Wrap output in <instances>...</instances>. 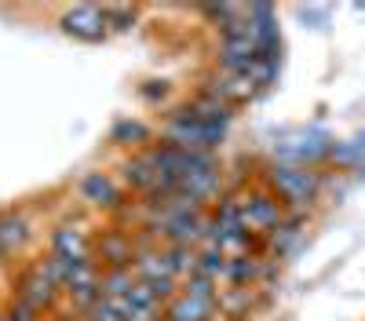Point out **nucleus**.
Returning <instances> with one entry per match:
<instances>
[{
    "instance_id": "1",
    "label": "nucleus",
    "mask_w": 365,
    "mask_h": 321,
    "mask_svg": "<svg viewBox=\"0 0 365 321\" xmlns=\"http://www.w3.org/2000/svg\"><path fill=\"white\" fill-rule=\"evenodd\" d=\"M8 300L26 303L29 310H37L41 317H58L63 314V281L55 278V270L48 267V259H22L19 267H11L8 274Z\"/></svg>"
},
{
    "instance_id": "2",
    "label": "nucleus",
    "mask_w": 365,
    "mask_h": 321,
    "mask_svg": "<svg viewBox=\"0 0 365 321\" xmlns=\"http://www.w3.org/2000/svg\"><path fill=\"white\" fill-rule=\"evenodd\" d=\"M259 183L285 204V212L307 216L325 194V172L322 168H303V164L267 161L263 172H259Z\"/></svg>"
},
{
    "instance_id": "3",
    "label": "nucleus",
    "mask_w": 365,
    "mask_h": 321,
    "mask_svg": "<svg viewBox=\"0 0 365 321\" xmlns=\"http://www.w3.org/2000/svg\"><path fill=\"white\" fill-rule=\"evenodd\" d=\"M227 135H230V128L201 121L187 102L161 110V121H158V142L179 146V150H194V154H220Z\"/></svg>"
},
{
    "instance_id": "4",
    "label": "nucleus",
    "mask_w": 365,
    "mask_h": 321,
    "mask_svg": "<svg viewBox=\"0 0 365 321\" xmlns=\"http://www.w3.org/2000/svg\"><path fill=\"white\" fill-rule=\"evenodd\" d=\"M91 241H96V233H91L81 219H63L48 230L44 259H48V267L55 270L58 281H63L73 267H81V263H91Z\"/></svg>"
},
{
    "instance_id": "5",
    "label": "nucleus",
    "mask_w": 365,
    "mask_h": 321,
    "mask_svg": "<svg viewBox=\"0 0 365 321\" xmlns=\"http://www.w3.org/2000/svg\"><path fill=\"white\" fill-rule=\"evenodd\" d=\"M73 194H77V201L84 204L88 212L106 216V219H120V216L128 212V204L135 201V197L125 190V183H120V175L110 172V168H91V172H84L81 179H77V186H73Z\"/></svg>"
},
{
    "instance_id": "6",
    "label": "nucleus",
    "mask_w": 365,
    "mask_h": 321,
    "mask_svg": "<svg viewBox=\"0 0 365 321\" xmlns=\"http://www.w3.org/2000/svg\"><path fill=\"white\" fill-rule=\"evenodd\" d=\"M234 204H237V216H241V226H245L252 238L263 245L274 230H278V223L289 216L285 212V204L274 197L259 179L252 183V186H241V190H234Z\"/></svg>"
},
{
    "instance_id": "7",
    "label": "nucleus",
    "mask_w": 365,
    "mask_h": 321,
    "mask_svg": "<svg viewBox=\"0 0 365 321\" xmlns=\"http://www.w3.org/2000/svg\"><path fill=\"white\" fill-rule=\"evenodd\" d=\"M34 245H37V223L29 209H22V204L0 209V256H4L8 267H19L22 259H29Z\"/></svg>"
},
{
    "instance_id": "8",
    "label": "nucleus",
    "mask_w": 365,
    "mask_h": 321,
    "mask_svg": "<svg viewBox=\"0 0 365 321\" xmlns=\"http://www.w3.org/2000/svg\"><path fill=\"white\" fill-rule=\"evenodd\" d=\"M332 150H336V139L322 128H303L296 135H289L285 142L274 146V157L270 161H282V164H303V168H322Z\"/></svg>"
},
{
    "instance_id": "9",
    "label": "nucleus",
    "mask_w": 365,
    "mask_h": 321,
    "mask_svg": "<svg viewBox=\"0 0 365 321\" xmlns=\"http://www.w3.org/2000/svg\"><path fill=\"white\" fill-rule=\"evenodd\" d=\"M55 26H58V33L77 41V44H103L110 37L103 4H70L58 11Z\"/></svg>"
},
{
    "instance_id": "10",
    "label": "nucleus",
    "mask_w": 365,
    "mask_h": 321,
    "mask_svg": "<svg viewBox=\"0 0 365 321\" xmlns=\"http://www.w3.org/2000/svg\"><path fill=\"white\" fill-rule=\"evenodd\" d=\"M135 252H139V248H135V230L125 226V223H113V219L96 233V241H91V259H96L103 270L132 267Z\"/></svg>"
},
{
    "instance_id": "11",
    "label": "nucleus",
    "mask_w": 365,
    "mask_h": 321,
    "mask_svg": "<svg viewBox=\"0 0 365 321\" xmlns=\"http://www.w3.org/2000/svg\"><path fill=\"white\" fill-rule=\"evenodd\" d=\"M103 300V267L96 259L91 263H81V267H73L66 278H63V303L81 317L91 303Z\"/></svg>"
},
{
    "instance_id": "12",
    "label": "nucleus",
    "mask_w": 365,
    "mask_h": 321,
    "mask_svg": "<svg viewBox=\"0 0 365 321\" xmlns=\"http://www.w3.org/2000/svg\"><path fill=\"white\" fill-rule=\"evenodd\" d=\"M245 22L256 44V58H282L285 44H282V26L274 4H245Z\"/></svg>"
},
{
    "instance_id": "13",
    "label": "nucleus",
    "mask_w": 365,
    "mask_h": 321,
    "mask_svg": "<svg viewBox=\"0 0 365 321\" xmlns=\"http://www.w3.org/2000/svg\"><path fill=\"white\" fill-rule=\"evenodd\" d=\"M106 142L113 146V150H120V154H143V150H150V146L158 142V125L125 113V117H117V121L110 125Z\"/></svg>"
},
{
    "instance_id": "14",
    "label": "nucleus",
    "mask_w": 365,
    "mask_h": 321,
    "mask_svg": "<svg viewBox=\"0 0 365 321\" xmlns=\"http://www.w3.org/2000/svg\"><path fill=\"white\" fill-rule=\"evenodd\" d=\"M117 307H120V317L125 321H161V314H165V303L154 296V288L143 285V281H135V288L125 300H117Z\"/></svg>"
},
{
    "instance_id": "15",
    "label": "nucleus",
    "mask_w": 365,
    "mask_h": 321,
    "mask_svg": "<svg viewBox=\"0 0 365 321\" xmlns=\"http://www.w3.org/2000/svg\"><path fill=\"white\" fill-rule=\"evenodd\" d=\"M303 226H307V216H299V212H289L282 223H278V230L270 233V238L263 241V256H270L274 263L278 259H285L299 241H303Z\"/></svg>"
},
{
    "instance_id": "16",
    "label": "nucleus",
    "mask_w": 365,
    "mask_h": 321,
    "mask_svg": "<svg viewBox=\"0 0 365 321\" xmlns=\"http://www.w3.org/2000/svg\"><path fill=\"white\" fill-rule=\"evenodd\" d=\"M259 303H263V288H234V285H223L220 288V300H216V310L227 314L230 321H249Z\"/></svg>"
},
{
    "instance_id": "17",
    "label": "nucleus",
    "mask_w": 365,
    "mask_h": 321,
    "mask_svg": "<svg viewBox=\"0 0 365 321\" xmlns=\"http://www.w3.org/2000/svg\"><path fill=\"white\" fill-rule=\"evenodd\" d=\"M197 256H201V248H194V245H165L168 270H172V278H175L179 285L197 274Z\"/></svg>"
},
{
    "instance_id": "18",
    "label": "nucleus",
    "mask_w": 365,
    "mask_h": 321,
    "mask_svg": "<svg viewBox=\"0 0 365 321\" xmlns=\"http://www.w3.org/2000/svg\"><path fill=\"white\" fill-rule=\"evenodd\" d=\"M103 11H106L110 37L113 33H132L143 19V4H103Z\"/></svg>"
},
{
    "instance_id": "19",
    "label": "nucleus",
    "mask_w": 365,
    "mask_h": 321,
    "mask_svg": "<svg viewBox=\"0 0 365 321\" xmlns=\"http://www.w3.org/2000/svg\"><path fill=\"white\" fill-rule=\"evenodd\" d=\"M135 270L132 267H113V270H103V296L106 300H125L128 292L135 288Z\"/></svg>"
},
{
    "instance_id": "20",
    "label": "nucleus",
    "mask_w": 365,
    "mask_h": 321,
    "mask_svg": "<svg viewBox=\"0 0 365 321\" xmlns=\"http://www.w3.org/2000/svg\"><path fill=\"white\" fill-rule=\"evenodd\" d=\"M197 274L208 278V281H216L223 288V278H227V256L220 248H212V245H201V256H197Z\"/></svg>"
},
{
    "instance_id": "21",
    "label": "nucleus",
    "mask_w": 365,
    "mask_h": 321,
    "mask_svg": "<svg viewBox=\"0 0 365 321\" xmlns=\"http://www.w3.org/2000/svg\"><path fill=\"white\" fill-rule=\"evenodd\" d=\"M168 95H172V80H143L139 84V99L146 102V106H154V110H168Z\"/></svg>"
},
{
    "instance_id": "22",
    "label": "nucleus",
    "mask_w": 365,
    "mask_h": 321,
    "mask_svg": "<svg viewBox=\"0 0 365 321\" xmlns=\"http://www.w3.org/2000/svg\"><path fill=\"white\" fill-rule=\"evenodd\" d=\"M77 321H125V317H120V307H117V300H99V303H91Z\"/></svg>"
},
{
    "instance_id": "23",
    "label": "nucleus",
    "mask_w": 365,
    "mask_h": 321,
    "mask_svg": "<svg viewBox=\"0 0 365 321\" xmlns=\"http://www.w3.org/2000/svg\"><path fill=\"white\" fill-rule=\"evenodd\" d=\"M205 321H230V317H227V314H220V310H212V314H208Z\"/></svg>"
},
{
    "instance_id": "24",
    "label": "nucleus",
    "mask_w": 365,
    "mask_h": 321,
    "mask_svg": "<svg viewBox=\"0 0 365 321\" xmlns=\"http://www.w3.org/2000/svg\"><path fill=\"white\" fill-rule=\"evenodd\" d=\"M0 274H11V267H8V263H4V256H0Z\"/></svg>"
},
{
    "instance_id": "25",
    "label": "nucleus",
    "mask_w": 365,
    "mask_h": 321,
    "mask_svg": "<svg viewBox=\"0 0 365 321\" xmlns=\"http://www.w3.org/2000/svg\"><path fill=\"white\" fill-rule=\"evenodd\" d=\"M0 317H4V303H0Z\"/></svg>"
},
{
    "instance_id": "26",
    "label": "nucleus",
    "mask_w": 365,
    "mask_h": 321,
    "mask_svg": "<svg viewBox=\"0 0 365 321\" xmlns=\"http://www.w3.org/2000/svg\"><path fill=\"white\" fill-rule=\"evenodd\" d=\"M161 321H172V317H165V314H161Z\"/></svg>"
},
{
    "instance_id": "27",
    "label": "nucleus",
    "mask_w": 365,
    "mask_h": 321,
    "mask_svg": "<svg viewBox=\"0 0 365 321\" xmlns=\"http://www.w3.org/2000/svg\"><path fill=\"white\" fill-rule=\"evenodd\" d=\"M58 317H63V314H58ZM58 317H51V321H58Z\"/></svg>"
}]
</instances>
